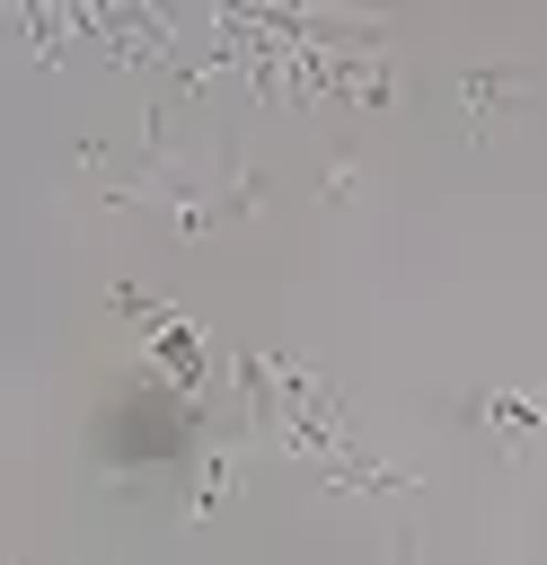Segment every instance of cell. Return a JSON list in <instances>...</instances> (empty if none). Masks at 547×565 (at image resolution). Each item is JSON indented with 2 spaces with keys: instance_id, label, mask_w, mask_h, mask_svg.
Here are the masks:
<instances>
[{
  "instance_id": "obj_1",
  "label": "cell",
  "mask_w": 547,
  "mask_h": 565,
  "mask_svg": "<svg viewBox=\"0 0 547 565\" xmlns=\"http://www.w3.org/2000/svg\"><path fill=\"white\" fill-rule=\"evenodd\" d=\"M106 441H115V450H176V406L141 388V397L115 406V433H106Z\"/></svg>"
}]
</instances>
